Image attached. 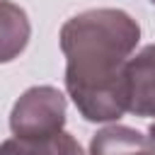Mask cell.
Wrapping results in <instances>:
<instances>
[{"instance_id":"6da1fadb","label":"cell","mask_w":155,"mask_h":155,"mask_svg":"<svg viewBox=\"0 0 155 155\" xmlns=\"http://www.w3.org/2000/svg\"><path fill=\"white\" fill-rule=\"evenodd\" d=\"M138 41V22L116 7L85 10L61 27L65 90L82 119L104 124L128 111L124 68Z\"/></svg>"},{"instance_id":"7a4b0ae2","label":"cell","mask_w":155,"mask_h":155,"mask_svg":"<svg viewBox=\"0 0 155 155\" xmlns=\"http://www.w3.org/2000/svg\"><path fill=\"white\" fill-rule=\"evenodd\" d=\"M65 107L68 104L61 90L51 85L29 87L10 111V128L15 138H53L65 126Z\"/></svg>"},{"instance_id":"3957f363","label":"cell","mask_w":155,"mask_h":155,"mask_svg":"<svg viewBox=\"0 0 155 155\" xmlns=\"http://www.w3.org/2000/svg\"><path fill=\"white\" fill-rule=\"evenodd\" d=\"M126 104L136 116H155V44L143 46L126 61Z\"/></svg>"},{"instance_id":"277c9868","label":"cell","mask_w":155,"mask_h":155,"mask_svg":"<svg viewBox=\"0 0 155 155\" xmlns=\"http://www.w3.org/2000/svg\"><path fill=\"white\" fill-rule=\"evenodd\" d=\"M90 155H155V140L131 126L114 124L92 136Z\"/></svg>"},{"instance_id":"5b68a950","label":"cell","mask_w":155,"mask_h":155,"mask_svg":"<svg viewBox=\"0 0 155 155\" xmlns=\"http://www.w3.org/2000/svg\"><path fill=\"white\" fill-rule=\"evenodd\" d=\"M29 34L31 24L27 12L10 0H0V63L15 61L27 48Z\"/></svg>"},{"instance_id":"8992f818","label":"cell","mask_w":155,"mask_h":155,"mask_svg":"<svg viewBox=\"0 0 155 155\" xmlns=\"http://www.w3.org/2000/svg\"><path fill=\"white\" fill-rule=\"evenodd\" d=\"M0 155H85L80 143L61 131L53 138L31 140V138H10L0 145Z\"/></svg>"},{"instance_id":"52a82bcc","label":"cell","mask_w":155,"mask_h":155,"mask_svg":"<svg viewBox=\"0 0 155 155\" xmlns=\"http://www.w3.org/2000/svg\"><path fill=\"white\" fill-rule=\"evenodd\" d=\"M150 138H153V140H155V121H153V124H150Z\"/></svg>"},{"instance_id":"ba28073f","label":"cell","mask_w":155,"mask_h":155,"mask_svg":"<svg viewBox=\"0 0 155 155\" xmlns=\"http://www.w3.org/2000/svg\"><path fill=\"white\" fill-rule=\"evenodd\" d=\"M150 2H153V5H155V0H150Z\"/></svg>"}]
</instances>
